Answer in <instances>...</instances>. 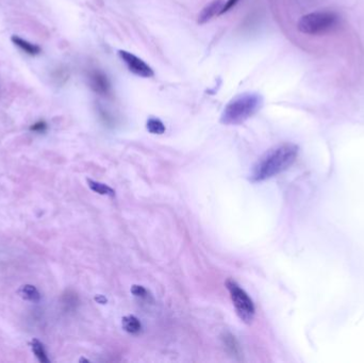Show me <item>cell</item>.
<instances>
[{
    "label": "cell",
    "mask_w": 364,
    "mask_h": 363,
    "mask_svg": "<svg viewBox=\"0 0 364 363\" xmlns=\"http://www.w3.org/2000/svg\"><path fill=\"white\" fill-rule=\"evenodd\" d=\"M298 151L297 145L292 143L281 144L268 150L254 167L251 180L261 182L287 171L295 162Z\"/></svg>",
    "instance_id": "6da1fadb"
},
{
    "label": "cell",
    "mask_w": 364,
    "mask_h": 363,
    "mask_svg": "<svg viewBox=\"0 0 364 363\" xmlns=\"http://www.w3.org/2000/svg\"><path fill=\"white\" fill-rule=\"evenodd\" d=\"M263 98L258 93H243L229 101L224 109L221 123L224 125H241L262 108Z\"/></svg>",
    "instance_id": "7a4b0ae2"
},
{
    "label": "cell",
    "mask_w": 364,
    "mask_h": 363,
    "mask_svg": "<svg viewBox=\"0 0 364 363\" xmlns=\"http://www.w3.org/2000/svg\"><path fill=\"white\" fill-rule=\"evenodd\" d=\"M340 17L331 11H316L304 15L299 19L297 28L308 35L326 34L339 26Z\"/></svg>",
    "instance_id": "3957f363"
},
{
    "label": "cell",
    "mask_w": 364,
    "mask_h": 363,
    "mask_svg": "<svg viewBox=\"0 0 364 363\" xmlns=\"http://www.w3.org/2000/svg\"><path fill=\"white\" fill-rule=\"evenodd\" d=\"M226 288L230 294L238 317H240L244 323L251 324L256 314V308L253 299L245 292V290H243L232 279L227 280Z\"/></svg>",
    "instance_id": "277c9868"
},
{
    "label": "cell",
    "mask_w": 364,
    "mask_h": 363,
    "mask_svg": "<svg viewBox=\"0 0 364 363\" xmlns=\"http://www.w3.org/2000/svg\"><path fill=\"white\" fill-rule=\"evenodd\" d=\"M118 56L124 63L126 64L127 68L135 76L142 78H150L154 75L152 68L146 62H144L142 59L134 56L133 54L129 53V51L119 50Z\"/></svg>",
    "instance_id": "5b68a950"
},
{
    "label": "cell",
    "mask_w": 364,
    "mask_h": 363,
    "mask_svg": "<svg viewBox=\"0 0 364 363\" xmlns=\"http://www.w3.org/2000/svg\"><path fill=\"white\" fill-rule=\"evenodd\" d=\"M90 80V86L92 90L95 93L102 96H107L110 94L111 92V86L110 82L107 78V76L103 74V72L99 70L92 71L89 77Z\"/></svg>",
    "instance_id": "8992f818"
},
{
    "label": "cell",
    "mask_w": 364,
    "mask_h": 363,
    "mask_svg": "<svg viewBox=\"0 0 364 363\" xmlns=\"http://www.w3.org/2000/svg\"><path fill=\"white\" fill-rule=\"evenodd\" d=\"M224 6H225V4L223 0H213L212 3L206 6L203 9L201 13L199 14V17H198L199 24H205L207 22H209V20H211L214 16L222 14Z\"/></svg>",
    "instance_id": "52a82bcc"
},
{
    "label": "cell",
    "mask_w": 364,
    "mask_h": 363,
    "mask_svg": "<svg viewBox=\"0 0 364 363\" xmlns=\"http://www.w3.org/2000/svg\"><path fill=\"white\" fill-rule=\"evenodd\" d=\"M11 41H12L14 45L19 47L23 51H25L26 54H28L30 56L39 55L41 51H42L39 46L30 43V42H28V41H26V39H24L22 37H19L17 35H13L11 37Z\"/></svg>",
    "instance_id": "ba28073f"
},
{
    "label": "cell",
    "mask_w": 364,
    "mask_h": 363,
    "mask_svg": "<svg viewBox=\"0 0 364 363\" xmlns=\"http://www.w3.org/2000/svg\"><path fill=\"white\" fill-rule=\"evenodd\" d=\"M18 294L25 300L31 303H38L41 300V294L37 289L32 285H24L19 288Z\"/></svg>",
    "instance_id": "9c48e42d"
},
{
    "label": "cell",
    "mask_w": 364,
    "mask_h": 363,
    "mask_svg": "<svg viewBox=\"0 0 364 363\" xmlns=\"http://www.w3.org/2000/svg\"><path fill=\"white\" fill-rule=\"evenodd\" d=\"M123 328L131 335H138L142 330V324L138 317L134 315H127L125 316L122 320Z\"/></svg>",
    "instance_id": "30bf717a"
},
{
    "label": "cell",
    "mask_w": 364,
    "mask_h": 363,
    "mask_svg": "<svg viewBox=\"0 0 364 363\" xmlns=\"http://www.w3.org/2000/svg\"><path fill=\"white\" fill-rule=\"evenodd\" d=\"M88 185L90 186V189L92 191H94L97 194L106 195V196H110V197L115 196V191L111 189L109 185H107L105 183H101V182L92 180V179H88Z\"/></svg>",
    "instance_id": "8fae6325"
},
{
    "label": "cell",
    "mask_w": 364,
    "mask_h": 363,
    "mask_svg": "<svg viewBox=\"0 0 364 363\" xmlns=\"http://www.w3.org/2000/svg\"><path fill=\"white\" fill-rule=\"evenodd\" d=\"M31 348H32L33 354L35 355V357L38 359L39 362L42 363H48L49 359L46 355V351L44 348V345L42 344V342H39L37 339H33L31 341Z\"/></svg>",
    "instance_id": "7c38bea8"
},
{
    "label": "cell",
    "mask_w": 364,
    "mask_h": 363,
    "mask_svg": "<svg viewBox=\"0 0 364 363\" xmlns=\"http://www.w3.org/2000/svg\"><path fill=\"white\" fill-rule=\"evenodd\" d=\"M147 130L152 134H163L165 132V126L159 118L151 117L147 120L146 124Z\"/></svg>",
    "instance_id": "4fadbf2b"
},
{
    "label": "cell",
    "mask_w": 364,
    "mask_h": 363,
    "mask_svg": "<svg viewBox=\"0 0 364 363\" xmlns=\"http://www.w3.org/2000/svg\"><path fill=\"white\" fill-rule=\"evenodd\" d=\"M131 293L134 296L140 297V298H147V295H148L146 289L142 286H133L131 288Z\"/></svg>",
    "instance_id": "5bb4252c"
},
{
    "label": "cell",
    "mask_w": 364,
    "mask_h": 363,
    "mask_svg": "<svg viewBox=\"0 0 364 363\" xmlns=\"http://www.w3.org/2000/svg\"><path fill=\"white\" fill-rule=\"evenodd\" d=\"M47 129V124L44 120H39L30 127V130L34 132H44Z\"/></svg>",
    "instance_id": "9a60e30c"
},
{
    "label": "cell",
    "mask_w": 364,
    "mask_h": 363,
    "mask_svg": "<svg viewBox=\"0 0 364 363\" xmlns=\"http://www.w3.org/2000/svg\"><path fill=\"white\" fill-rule=\"evenodd\" d=\"M237 3H238V0H228V2H227V3L225 4V6H224L223 13H225V12H227V11H229V10L232 9ZM223 13H222V14H223Z\"/></svg>",
    "instance_id": "2e32d148"
},
{
    "label": "cell",
    "mask_w": 364,
    "mask_h": 363,
    "mask_svg": "<svg viewBox=\"0 0 364 363\" xmlns=\"http://www.w3.org/2000/svg\"><path fill=\"white\" fill-rule=\"evenodd\" d=\"M95 300H96L97 303H99V304H106V303H107V299H106V297H103L102 295H98V296H96V297H95Z\"/></svg>",
    "instance_id": "e0dca14e"
}]
</instances>
